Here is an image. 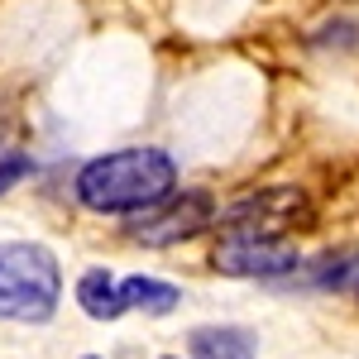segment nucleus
<instances>
[{"mask_svg":"<svg viewBox=\"0 0 359 359\" xmlns=\"http://www.w3.org/2000/svg\"><path fill=\"white\" fill-rule=\"evenodd\" d=\"M163 359H177V355H163Z\"/></svg>","mask_w":359,"mask_h":359,"instance_id":"12","label":"nucleus"},{"mask_svg":"<svg viewBox=\"0 0 359 359\" xmlns=\"http://www.w3.org/2000/svg\"><path fill=\"white\" fill-rule=\"evenodd\" d=\"M86 359H101V355H86Z\"/></svg>","mask_w":359,"mask_h":359,"instance_id":"11","label":"nucleus"},{"mask_svg":"<svg viewBox=\"0 0 359 359\" xmlns=\"http://www.w3.org/2000/svg\"><path fill=\"white\" fill-rule=\"evenodd\" d=\"M77 302L91 321H115V316H125L130 306H125V292H120V283H115L106 269H86L77 278Z\"/></svg>","mask_w":359,"mask_h":359,"instance_id":"7","label":"nucleus"},{"mask_svg":"<svg viewBox=\"0 0 359 359\" xmlns=\"http://www.w3.org/2000/svg\"><path fill=\"white\" fill-rule=\"evenodd\" d=\"M211 221H216V196L201 192V187H192V192H172L168 201H158L154 211L130 216L125 235H130L135 245L168 249V245H182V240L201 235Z\"/></svg>","mask_w":359,"mask_h":359,"instance_id":"4","label":"nucleus"},{"mask_svg":"<svg viewBox=\"0 0 359 359\" xmlns=\"http://www.w3.org/2000/svg\"><path fill=\"white\" fill-rule=\"evenodd\" d=\"M192 359H254L259 355V340L249 326H196L187 335Z\"/></svg>","mask_w":359,"mask_h":359,"instance_id":"6","label":"nucleus"},{"mask_svg":"<svg viewBox=\"0 0 359 359\" xmlns=\"http://www.w3.org/2000/svg\"><path fill=\"white\" fill-rule=\"evenodd\" d=\"M297 245L292 240H254V235H225L216 254H211V269L225 278H283L297 273Z\"/></svg>","mask_w":359,"mask_h":359,"instance_id":"5","label":"nucleus"},{"mask_svg":"<svg viewBox=\"0 0 359 359\" xmlns=\"http://www.w3.org/2000/svg\"><path fill=\"white\" fill-rule=\"evenodd\" d=\"M306 221H311V206L302 187H259L221 211L225 235H254V240H283L287 230H302Z\"/></svg>","mask_w":359,"mask_h":359,"instance_id":"3","label":"nucleus"},{"mask_svg":"<svg viewBox=\"0 0 359 359\" xmlns=\"http://www.w3.org/2000/svg\"><path fill=\"white\" fill-rule=\"evenodd\" d=\"M62 297V269L53 249L34 240H0V321H48Z\"/></svg>","mask_w":359,"mask_h":359,"instance_id":"2","label":"nucleus"},{"mask_svg":"<svg viewBox=\"0 0 359 359\" xmlns=\"http://www.w3.org/2000/svg\"><path fill=\"white\" fill-rule=\"evenodd\" d=\"M120 292H125V306H139V311H149V316H168L172 306L182 302V292L172 287V283H158V278H125L120 283Z\"/></svg>","mask_w":359,"mask_h":359,"instance_id":"8","label":"nucleus"},{"mask_svg":"<svg viewBox=\"0 0 359 359\" xmlns=\"http://www.w3.org/2000/svg\"><path fill=\"white\" fill-rule=\"evenodd\" d=\"M350 292H355V297H359V273H355V283H350Z\"/></svg>","mask_w":359,"mask_h":359,"instance_id":"10","label":"nucleus"},{"mask_svg":"<svg viewBox=\"0 0 359 359\" xmlns=\"http://www.w3.org/2000/svg\"><path fill=\"white\" fill-rule=\"evenodd\" d=\"M177 192V163L163 149H115L77 172V201L101 216H139Z\"/></svg>","mask_w":359,"mask_h":359,"instance_id":"1","label":"nucleus"},{"mask_svg":"<svg viewBox=\"0 0 359 359\" xmlns=\"http://www.w3.org/2000/svg\"><path fill=\"white\" fill-rule=\"evenodd\" d=\"M29 154L25 149H0V192H10L20 177H29Z\"/></svg>","mask_w":359,"mask_h":359,"instance_id":"9","label":"nucleus"}]
</instances>
